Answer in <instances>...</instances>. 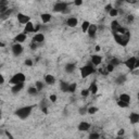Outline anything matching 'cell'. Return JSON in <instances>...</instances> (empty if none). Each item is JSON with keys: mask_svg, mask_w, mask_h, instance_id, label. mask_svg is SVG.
Returning a JSON list of instances; mask_svg holds the SVG:
<instances>
[{"mask_svg": "<svg viewBox=\"0 0 139 139\" xmlns=\"http://www.w3.org/2000/svg\"><path fill=\"white\" fill-rule=\"evenodd\" d=\"M89 89H84V90H82V96L83 97H87V96H88V94H89Z\"/></svg>", "mask_w": 139, "mask_h": 139, "instance_id": "cell-39", "label": "cell"}, {"mask_svg": "<svg viewBox=\"0 0 139 139\" xmlns=\"http://www.w3.org/2000/svg\"><path fill=\"white\" fill-rule=\"evenodd\" d=\"M113 36H114V39L115 41L119 43V45L125 47L128 41H129V38H130V35L128 32L124 33V34H119V33H113Z\"/></svg>", "mask_w": 139, "mask_h": 139, "instance_id": "cell-1", "label": "cell"}, {"mask_svg": "<svg viewBox=\"0 0 139 139\" xmlns=\"http://www.w3.org/2000/svg\"><path fill=\"white\" fill-rule=\"evenodd\" d=\"M3 83H4V78L1 74H0V84H3Z\"/></svg>", "mask_w": 139, "mask_h": 139, "instance_id": "cell-47", "label": "cell"}, {"mask_svg": "<svg viewBox=\"0 0 139 139\" xmlns=\"http://www.w3.org/2000/svg\"><path fill=\"white\" fill-rule=\"evenodd\" d=\"M40 18H41V21L43 22V23H48V22L51 20V14H49V13H42L41 15H40Z\"/></svg>", "mask_w": 139, "mask_h": 139, "instance_id": "cell-21", "label": "cell"}, {"mask_svg": "<svg viewBox=\"0 0 139 139\" xmlns=\"http://www.w3.org/2000/svg\"><path fill=\"white\" fill-rule=\"evenodd\" d=\"M101 61H102V58H101L100 55L93 54V55L91 57V63H92L93 65H99V64L101 63Z\"/></svg>", "mask_w": 139, "mask_h": 139, "instance_id": "cell-16", "label": "cell"}, {"mask_svg": "<svg viewBox=\"0 0 139 139\" xmlns=\"http://www.w3.org/2000/svg\"><path fill=\"white\" fill-rule=\"evenodd\" d=\"M89 25H90V23H89L88 21H84L83 22V24H82V31H83V33H87V30H88Z\"/></svg>", "mask_w": 139, "mask_h": 139, "instance_id": "cell-25", "label": "cell"}, {"mask_svg": "<svg viewBox=\"0 0 139 139\" xmlns=\"http://www.w3.org/2000/svg\"><path fill=\"white\" fill-rule=\"evenodd\" d=\"M83 0H74V4L75 5H82Z\"/></svg>", "mask_w": 139, "mask_h": 139, "instance_id": "cell-43", "label": "cell"}, {"mask_svg": "<svg viewBox=\"0 0 139 139\" xmlns=\"http://www.w3.org/2000/svg\"><path fill=\"white\" fill-rule=\"evenodd\" d=\"M127 31L125 30L124 27H122V26H119L118 27V30H116V32L115 33H119V34H124V33H126Z\"/></svg>", "mask_w": 139, "mask_h": 139, "instance_id": "cell-36", "label": "cell"}, {"mask_svg": "<svg viewBox=\"0 0 139 139\" xmlns=\"http://www.w3.org/2000/svg\"><path fill=\"white\" fill-rule=\"evenodd\" d=\"M114 65L113 64H111V63H109L108 65H107V72L108 73H111V72H113V70H114Z\"/></svg>", "mask_w": 139, "mask_h": 139, "instance_id": "cell-35", "label": "cell"}, {"mask_svg": "<svg viewBox=\"0 0 139 139\" xmlns=\"http://www.w3.org/2000/svg\"><path fill=\"white\" fill-rule=\"evenodd\" d=\"M78 113H79L80 115H85V114H87V108H79Z\"/></svg>", "mask_w": 139, "mask_h": 139, "instance_id": "cell-37", "label": "cell"}, {"mask_svg": "<svg viewBox=\"0 0 139 139\" xmlns=\"http://www.w3.org/2000/svg\"><path fill=\"white\" fill-rule=\"evenodd\" d=\"M60 87H61V90H62V91L68 92V87H69V84H68V83L61 82V83H60Z\"/></svg>", "mask_w": 139, "mask_h": 139, "instance_id": "cell-31", "label": "cell"}, {"mask_svg": "<svg viewBox=\"0 0 139 139\" xmlns=\"http://www.w3.org/2000/svg\"><path fill=\"white\" fill-rule=\"evenodd\" d=\"M35 31V26L33 25V23L30 21L27 22V23L25 24V27H24V33L27 34V33H33Z\"/></svg>", "mask_w": 139, "mask_h": 139, "instance_id": "cell-11", "label": "cell"}, {"mask_svg": "<svg viewBox=\"0 0 139 139\" xmlns=\"http://www.w3.org/2000/svg\"><path fill=\"white\" fill-rule=\"evenodd\" d=\"M75 71V64L74 63H68L65 65V72L66 73H73Z\"/></svg>", "mask_w": 139, "mask_h": 139, "instance_id": "cell-20", "label": "cell"}, {"mask_svg": "<svg viewBox=\"0 0 139 139\" xmlns=\"http://www.w3.org/2000/svg\"><path fill=\"white\" fill-rule=\"evenodd\" d=\"M8 10V2L7 0H0V13Z\"/></svg>", "mask_w": 139, "mask_h": 139, "instance_id": "cell-19", "label": "cell"}, {"mask_svg": "<svg viewBox=\"0 0 139 139\" xmlns=\"http://www.w3.org/2000/svg\"><path fill=\"white\" fill-rule=\"evenodd\" d=\"M12 13V10H7V11H4V12H2V13H0V19H2V20H5L7 18H9V15Z\"/></svg>", "mask_w": 139, "mask_h": 139, "instance_id": "cell-24", "label": "cell"}, {"mask_svg": "<svg viewBox=\"0 0 139 139\" xmlns=\"http://www.w3.org/2000/svg\"><path fill=\"white\" fill-rule=\"evenodd\" d=\"M76 90V84L75 83H73V84H69V87H68V92H75Z\"/></svg>", "mask_w": 139, "mask_h": 139, "instance_id": "cell-26", "label": "cell"}, {"mask_svg": "<svg viewBox=\"0 0 139 139\" xmlns=\"http://www.w3.org/2000/svg\"><path fill=\"white\" fill-rule=\"evenodd\" d=\"M5 135L8 136V137H10V138H13V137H12V135H11L10 133H8V131H7V133H5Z\"/></svg>", "mask_w": 139, "mask_h": 139, "instance_id": "cell-51", "label": "cell"}, {"mask_svg": "<svg viewBox=\"0 0 139 139\" xmlns=\"http://www.w3.org/2000/svg\"><path fill=\"white\" fill-rule=\"evenodd\" d=\"M53 11L54 12H68V3L66 2H57L53 5Z\"/></svg>", "mask_w": 139, "mask_h": 139, "instance_id": "cell-6", "label": "cell"}, {"mask_svg": "<svg viewBox=\"0 0 139 139\" xmlns=\"http://www.w3.org/2000/svg\"><path fill=\"white\" fill-rule=\"evenodd\" d=\"M49 99H50L51 102H55L57 101V96H55V94H51V96L49 97Z\"/></svg>", "mask_w": 139, "mask_h": 139, "instance_id": "cell-42", "label": "cell"}, {"mask_svg": "<svg viewBox=\"0 0 139 139\" xmlns=\"http://www.w3.org/2000/svg\"><path fill=\"white\" fill-rule=\"evenodd\" d=\"M32 111H33V107L32 105H26V107L18 109L15 111V115L18 116V118H20L21 120H25L31 115Z\"/></svg>", "mask_w": 139, "mask_h": 139, "instance_id": "cell-2", "label": "cell"}, {"mask_svg": "<svg viewBox=\"0 0 139 139\" xmlns=\"http://www.w3.org/2000/svg\"><path fill=\"white\" fill-rule=\"evenodd\" d=\"M124 133H125V130H124V129H120L119 133H118V135H119V136H122V135H124Z\"/></svg>", "mask_w": 139, "mask_h": 139, "instance_id": "cell-46", "label": "cell"}, {"mask_svg": "<svg viewBox=\"0 0 139 139\" xmlns=\"http://www.w3.org/2000/svg\"><path fill=\"white\" fill-rule=\"evenodd\" d=\"M127 20H128V22H133V21H134V16H133V15H129Z\"/></svg>", "mask_w": 139, "mask_h": 139, "instance_id": "cell-48", "label": "cell"}, {"mask_svg": "<svg viewBox=\"0 0 139 139\" xmlns=\"http://www.w3.org/2000/svg\"><path fill=\"white\" fill-rule=\"evenodd\" d=\"M127 2H129V3H136L137 2V0H126Z\"/></svg>", "mask_w": 139, "mask_h": 139, "instance_id": "cell-49", "label": "cell"}, {"mask_svg": "<svg viewBox=\"0 0 139 139\" xmlns=\"http://www.w3.org/2000/svg\"><path fill=\"white\" fill-rule=\"evenodd\" d=\"M0 47H4V43H2L1 41H0Z\"/></svg>", "mask_w": 139, "mask_h": 139, "instance_id": "cell-52", "label": "cell"}, {"mask_svg": "<svg viewBox=\"0 0 139 139\" xmlns=\"http://www.w3.org/2000/svg\"><path fill=\"white\" fill-rule=\"evenodd\" d=\"M37 1H40V0H37Z\"/></svg>", "mask_w": 139, "mask_h": 139, "instance_id": "cell-54", "label": "cell"}, {"mask_svg": "<svg viewBox=\"0 0 139 139\" xmlns=\"http://www.w3.org/2000/svg\"><path fill=\"white\" fill-rule=\"evenodd\" d=\"M77 19L76 18H69L66 20V25L70 26V27H75L77 25Z\"/></svg>", "mask_w": 139, "mask_h": 139, "instance_id": "cell-14", "label": "cell"}, {"mask_svg": "<svg viewBox=\"0 0 139 139\" xmlns=\"http://www.w3.org/2000/svg\"><path fill=\"white\" fill-rule=\"evenodd\" d=\"M120 100L129 103V101H130V96H129V94H127V93H122L121 96H120Z\"/></svg>", "mask_w": 139, "mask_h": 139, "instance_id": "cell-22", "label": "cell"}, {"mask_svg": "<svg viewBox=\"0 0 139 139\" xmlns=\"http://www.w3.org/2000/svg\"><path fill=\"white\" fill-rule=\"evenodd\" d=\"M24 87V83H19V84H14L13 87H11V91L12 93H18L20 92Z\"/></svg>", "mask_w": 139, "mask_h": 139, "instance_id": "cell-10", "label": "cell"}, {"mask_svg": "<svg viewBox=\"0 0 139 139\" xmlns=\"http://www.w3.org/2000/svg\"><path fill=\"white\" fill-rule=\"evenodd\" d=\"M104 9H105V11H107V12H109L110 10H111V9H112V5H111V4H108V5L105 7V8H104Z\"/></svg>", "mask_w": 139, "mask_h": 139, "instance_id": "cell-45", "label": "cell"}, {"mask_svg": "<svg viewBox=\"0 0 139 139\" xmlns=\"http://www.w3.org/2000/svg\"><path fill=\"white\" fill-rule=\"evenodd\" d=\"M118 105L121 107V108H127V107H128V103H127V102L122 101V100H119V101H118Z\"/></svg>", "mask_w": 139, "mask_h": 139, "instance_id": "cell-34", "label": "cell"}, {"mask_svg": "<svg viewBox=\"0 0 139 139\" xmlns=\"http://www.w3.org/2000/svg\"><path fill=\"white\" fill-rule=\"evenodd\" d=\"M14 40H15V42H24L26 40V34L25 33H21L19 35L15 36V38H14Z\"/></svg>", "mask_w": 139, "mask_h": 139, "instance_id": "cell-13", "label": "cell"}, {"mask_svg": "<svg viewBox=\"0 0 139 139\" xmlns=\"http://www.w3.org/2000/svg\"><path fill=\"white\" fill-rule=\"evenodd\" d=\"M18 21L20 22L21 24H26L27 22H30L31 21V18L28 16V15H25V14H23V13H19L18 14Z\"/></svg>", "mask_w": 139, "mask_h": 139, "instance_id": "cell-9", "label": "cell"}, {"mask_svg": "<svg viewBox=\"0 0 139 139\" xmlns=\"http://www.w3.org/2000/svg\"><path fill=\"white\" fill-rule=\"evenodd\" d=\"M111 64H113V65H114V66H115V65H118V64H120V61H119L118 59H116V58H113V59L111 60Z\"/></svg>", "mask_w": 139, "mask_h": 139, "instance_id": "cell-40", "label": "cell"}, {"mask_svg": "<svg viewBox=\"0 0 139 139\" xmlns=\"http://www.w3.org/2000/svg\"><path fill=\"white\" fill-rule=\"evenodd\" d=\"M25 65H27V66H32V65H33V61L31 59L25 60Z\"/></svg>", "mask_w": 139, "mask_h": 139, "instance_id": "cell-41", "label": "cell"}, {"mask_svg": "<svg viewBox=\"0 0 139 139\" xmlns=\"http://www.w3.org/2000/svg\"><path fill=\"white\" fill-rule=\"evenodd\" d=\"M89 128H90V124L87 122H82L78 125V130L80 131H87V130H89Z\"/></svg>", "mask_w": 139, "mask_h": 139, "instance_id": "cell-12", "label": "cell"}, {"mask_svg": "<svg viewBox=\"0 0 139 139\" xmlns=\"http://www.w3.org/2000/svg\"><path fill=\"white\" fill-rule=\"evenodd\" d=\"M94 72V69L91 64H87L85 65V66H83L82 69H80V75H82L83 78H86L87 76L91 75L92 73Z\"/></svg>", "mask_w": 139, "mask_h": 139, "instance_id": "cell-4", "label": "cell"}, {"mask_svg": "<svg viewBox=\"0 0 139 139\" xmlns=\"http://www.w3.org/2000/svg\"><path fill=\"white\" fill-rule=\"evenodd\" d=\"M25 79H26V77L23 73H16V74H14L12 76V78L10 79V84L14 85V84H19V83H24Z\"/></svg>", "mask_w": 139, "mask_h": 139, "instance_id": "cell-5", "label": "cell"}, {"mask_svg": "<svg viewBox=\"0 0 139 139\" xmlns=\"http://www.w3.org/2000/svg\"><path fill=\"white\" fill-rule=\"evenodd\" d=\"M100 136H99V134H97V133H92V134H90L89 135V139H98Z\"/></svg>", "mask_w": 139, "mask_h": 139, "instance_id": "cell-38", "label": "cell"}, {"mask_svg": "<svg viewBox=\"0 0 139 139\" xmlns=\"http://www.w3.org/2000/svg\"><path fill=\"white\" fill-rule=\"evenodd\" d=\"M126 80V76L125 75H121V76H119L118 78H116V83H118L119 85H121V84H123L124 82Z\"/></svg>", "mask_w": 139, "mask_h": 139, "instance_id": "cell-32", "label": "cell"}, {"mask_svg": "<svg viewBox=\"0 0 139 139\" xmlns=\"http://www.w3.org/2000/svg\"><path fill=\"white\" fill-rule=\"evenodd\" d=\"M97 112H98V108L97 107H90V108L87 109V113H88V114H94Z\"/></svg>", "mask_w": 139, "mask_h": 139, "instance_id": "cell-28", "label": "cell"}, {"mask_svg": "<svg viewBox=\"0 0 139 139\" xmlns=\"http://www.w3.org/2000/svg\"><path fill=\"white\" fill-rule=\"evenodd\" d=\"M97 30H98L97 25H94V24H90L89 25L88 30H87V34H88V36H89L90 38H94V37H96Z\"/></svg>", "mask_w": 139, "mask_h": 139, "instance_id": "cell-8", "label": "cell"}, {"mask_svg": "<svg viewBox=\"0 0 139 139\" xmlns=\"http://www.w3.org/2000/svg\"><path fill=\"white\" fill-rule=\"evenodd\" d=\"M118 14H119V11L116 10V9H113V8H112L111 10L109 11V15H110V16H112V18L116 16V15H118Z\"/></svg>", "mask_w": 139, "mask_h": 139, "instance_id": "cell-33", "label": "cell"}, {"mask_svg": "<svg viewBox=\"0 0 139 139\" xmlns=\"http://www.w3.org/2000/svg\"><path fill=\"white\" fill-rule=\"evenodd\" d=\"M99 50H100V47H99V46H97V47H96V51H99Z\"/></svg>", "mask_w": 139, "mask_h": 139, "instance_id": "cell-53", "label": "cell"}, {"mask_svg": "<svg viewBox=\"0 0 139 139\" xmlns=\"http://www.w3.org/2000/svg\"><path fill=\"white\" fill-rule=\"evenodd\" d=\"M124 64H125L130 71H134L137 68H139V60L137 59L136 57H131V58H129V59H127L125 62H124Z\"/></svg>", "mask_w": 139, "mask_h": 139, "instance_id": "cell-3", "label": "cell"}, {"mask_svg": "<svg viewBox=\"0 0 139 139\" xmlns=\"http://www.w3.org/2000/svg\"><path fill=\"white\" fill-rule=\"evenodd\" d=\"M120 26V24H119V22L118 21H113L112 23H111V28H112V31H113V33H115L116 32V30H118V27Z\"/></svg>", "mask_w": 139, "mask_h": 139, "instance_id": "cell-30", "label": "cell"}, {"mask_svg": "<svg viewBox=\"0 0 139 139\" xmlns=\"http://www.w3.org/2000/svg\"><path fill=\"white\" fill-rule=\"evenodd\" d=\"M33 40H34L35 42H42L43 40H45V35H43V34H41V33L36 34V35L34 36Z\"/></svg>", "mask_w": 139, "mask_h": 139, "instance_id": "cell-18", "label": "cell"}, {"mask_svg": "<svg viewBox=\"0 0 139 139\" xmlns=\"http://www.w3.org/2000/svg\"><path fill=\"white\" fill-rule=\"evenodd\" d=\"M89 91H90L92 94H96V93H97V91H98V86H97L96 83H92V84L90 85V87H89Z\"/></svg>", "mask_w": 139, "mask_h": 139, "instance_id": "cell-23", "label": "cell"}, {"mask_svg": "<svg viewBox=\"0 0 139 139\" xmlns=\"http://www.w3.org/2000/svg\"><path fill=\"white\" fill-rule=\"evenodd\" d=\"M35 87H36V89H37L38 91H41V90L43 89V83L40 82V80H38V82H36Z\"/></svg>", "mask_w": 139, "mask_h": 139, "instance_id": "cell-29", "label": "cell"}, {"mask_svg": "<svg viewBox=\"0 0 139 139\" xmlns=\"http://www.w3.org/2000/svg\"><path fill=\"white\" fill-rule=\"evenodd\" d=\"M12 52H13V54L15 55V57L22 54V52H23V47H22V45H21L20 42L14 43V45L12 46Z\"/></svg>", "mask_w": 139, "mask_h": 139, "instance_id": "cell-7", "label": "cell"}, {"mask_svg": "<svg viewBox=\"0 0 139 139\" xmlns=\"http://www.w3.org/2000/svg\"><path fill=\"white\" fill-rule=\"evenodd\" d=\"M42 112L45 113V114H47V113H48V110H47V108H46V107H45V108H42Z\"/></svg>", "mask_w": 139, "mask_h": 139, "instance_id": "cell-50", "label": "cell"}, {"mask_svg": "<svg viewBox=\"0 0 139 139\" xmlns=\"http://www.w3.org/2000/svg\"><path fill=\"white\" fill-rule=\"evenodd\" d=\"M129 120H130V123L131 124H137L139 122V114L138 113H130V116H129Z\"/></svg>", "mask_w": 139, "mask_h": 139, "instance_id": "cell-17", "label": "cell"}, {"mask_svg": "<svg viewBox=\"0 0 139 139\" xmlns=\"http://www.w3.org/2000/svg\"><path fill=\"white\" fill-rule=\"evenodd\" d=\"M45 82H46L47 85H53L54 82H55V77H54L53 75L48 74V75L45 76Z\"/></svg>", "mask_w": 139, "mask_h": 139, "instance_id": "cell-15", "label": "cell"}, {"mask_svg": "<svg viewBox=\"0 0 139 139\" xmlns=\"http://www.w3.org/2000/svg\"><path fill=\"white\" fill-rule=\"evenodd\" d=\"M36 48H37V45L35 43V41H34V42H32V43H31V49H32V50H35Z\"/></svg>", "mask_w": 139, "mask_h": 139, "instance_id": "cell-44", "label": "cell"}, {"mask_svg": "<svg viewBox=\"0 0 139 139\" xmlns=\"http://www.w3.org/2000/svg\"><path fill=\"white\" fill-rule=\"evenodd\" d=\"M27 92L30 93V94H33V96H35V94L38 92V90L36 89V87H35V86H32V87H30V88L27 89Z\"/></svg>", "mask_w": 139, "mask_h": 139, "instance_id": "cell-27", "label": "cell"}]
</instances>
